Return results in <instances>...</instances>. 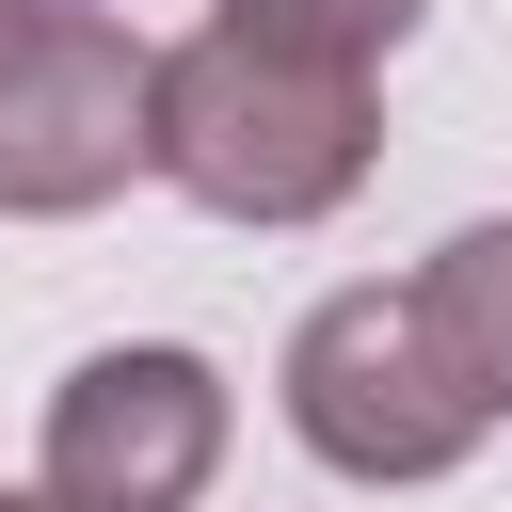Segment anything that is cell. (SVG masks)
Wrapping results in <instances>:
<instances>
[{
    "instance_id": "6da1fadb",
    "label": "cell",
    "mask_w": 512,
    "mask_h": 512,
    "mask_svg": "<svg viewBox=\"0 0 512 512\" xmlns=\"http://www.w3.org/2000/svg\"><path fill=\"white\" fill-rule=\"evenodd\" d=\"M384 160V112L352 64H288L256 32H176L144 64V176H176L208 224H320Z\"/></svg>"
},
{
    "instance_id": "7a4b0ae2",
    "label": "cell",
    "mask_w": 512,
    "mask_h": 512,
    "mask_svg": "<svg viewBox=\"0 0 512 512\" xmlns=\"http://www.w3.org/2000/svg\"><path fill=\"white\" fill-rule=\"evenodd\" d=\"M288 432H304L336 480H448L496 416H480V384L448 368V336L416 320V288H336V304H304V336H288Z\"/></svg>"
},
{
    "instance_id": "3957f363",
    "label": "cell",
    "mask_w": 512,
    "mask_h": 512,
    "mask_svg": "<svg viewBox=\"0 0 512 512\" xmlns=\"http://www.w3.org/2000/svg\"><path fill=\"white\" fill-rule=\"evenodd\" d=\"M144 64L96 0H32L0 32V224H80L144 176Z\"/></svg>"
},
{
    "instance_id": "277c9868",
    "label": "cell",
    "mask_w": 512,
    "mask_h": 512,
    "mask_svg": "<svg viewBox=\"0 0 512 512\" xmlns=\"http://www.w3.org/2000/svg\"><path fill=\"white\" fill-rule=\"evenodd\" d=\"M224 464V368L176 352V336H128V352H80L48 384V512H192Z\"/></svg>"
},
{
    "instance_id": "5b68a950",
    "label": "cell",
    "mask_w": 512,
    "mask_h": 512,
    "mask_svg": "<svg viewBox=\"0 0 512 512\" xmlns=\"http://www.w3.org/2000/svg\"><path fill=\"white\" fill-rule=\"evenodd\" d=\"M400 288H416V320L448 336V368L480 384V416H512V224H448Z\"/></svg>"
},
{
    "instance_id": "8992f818",
    "label": "cell",
    "mask_w": 512,
    "mask_h": 512,
    "mask_svg": "<svg viewBox=\"0 0 512 512\" xmlns=\"http://www.w3.org/2000/svg\"><path fill=\"white\" fill-rule=\"evenodd\" d=\"M432 0H224V32H256V48H288V64H384L400 32H416Z\"/></svg>"
},
{
    "instance_id": "52a82bcc",
    "label": "cell",
    "mask_w": 512,
    "mask_h": 512,
    "mask_svg": "<svg viewBox=\"0 0 512 512\" xmlns=\"http://www.w3.org/2000/svg\"><path fill=\"white\" fill-rule=\"evenodd\" d=\"M16 16H32V0H0V32H16Z\"/></svg>"
},
{
    "instance_id": "ba28073f",
    "label": "cell",
    "mask_w": 512,
    "mask_h": 512,
    "mask_svg": "<svg viewBox=\"0 0 512 512\" xmlns=\"http://www.w3.org/2000/svg\"><path fill=\"white\" fill-rule=\"evenodd\" d=\"M0 512H48V496H0Z\"/></svg>"
}]
</instances>
